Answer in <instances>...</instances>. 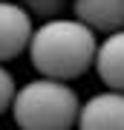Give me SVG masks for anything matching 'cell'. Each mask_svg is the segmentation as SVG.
I'll list each match as a JSON object with an SVG mask.
<instances>
[{
	"mask_svg": "<svg viewBox=\"0 0 124 130\" xmlns=\"http://www.w3.org/2000/svg\"><path fill=\"white\" fill-rule=\"evenodd\" d=\"M29 61L35 72L58 81L81 78L95 64V32L78 18H49L29 38Z\"/></svg>",
	"mask_w": 124,
	"mask_h": 130,
	"instance_id": "6da1fadb",
	"label": "cell"
},
{
	"mask_svg": "<svg viewBox=\"0 0 124 130\" xmlns=\"http://www.w3.org/2000/svg\"><path fill=\"white\" fill-rule=\"evenodd\" d=\"M78 110V93L66 81L46 75L23 84L12 101V116L20 130H72Z\"/></svg>",
	"mask_w": 124,
	"mask_h": 130,
	"instance_id": "7a4b0ae2",
	"label": "cell"
},
{
	"mask_svg": "<svg viewBox=\"0 0 124 130\" xmlns=\"http://www.w3.org/2000/svg\"><path fill=\"white\" fill-rule=\"evenodd\" d=\"M32 32L35 26H32V14L26 12V6H17L12 0H0V64L17 58L29 46Z\"/></svg>",
	"mask_w": 124,
	"mask_h": 130,
	"instance_id": "3957f363",
	"label": "cell"
},
{
	"mask_svg": "<svg viewBox=\"0 0 124 130\" xmlns=\"http://www.w3.org/2000/svg\"><path fill=\"white\" fill-rule=\"evenodd\" d=\"M78 130H124V93L104 90L95 93L78 110Z\"/></svg>",
	"mask_w": 124,
	"mask_h": 130,
	"instance_id": "277c9868",
	"label": "cell"
},
{
	"mask_svg": "<svg viewBox=\"0 0 124 130\" xmlns=\"http://www.w3.org/2000/svg\"><path fill=\"white\" fill-rule=\"evenodd\" d=\"M72 12L92 32L124 29V0H72Z\"/></svg>",
	"mask_w": 124,
	"mask_h": 130,
	"instance_id": "5b68a950",
	"label": "cell"
},
{
	"mask_svg": "<svg viewBox=\"0 0 124 130\" xmlns=\"http://www.w3.org/2000/svg\"><path fill=\"white\" fill-rule=\"evenodd\" d=\"M95 72L107 84V90H121L124 93V29L110 32L98 43L95 52Z\"/></svg>",
	"mask_w": 124,
	"mask_h": 130,
	"instance_id": "8992f818",
	"label": "cell"
},
{
	"mask_svg": "<svg viewBox=\"0 0 124 130\" xmlns=\"http://www.w3.org/2000/svg\"><path fill=\"white\" fill-rule=\"evenodd\" d=\"M64 3L66 0H23V6H26L29 14L35 12V14H41V18H46V20L55 18V14L64 9Z\"/></svg>",
	"mask_w": 124,
	"mask_h": 130,
	"instance_id": "52a82bcc",
	"label": "cell"
},
{
	"mask_svg": "<svg viewBox=\"0 0 124 130\" xmlns=\"http://www.w3.org/2000/svg\"><path fill=\"white\" fill-rule=\"evenodd\" d=\"M14 78H12V72L6 70L3 64H0V116H3L6 110L12 107V101H14Z\"/></svg>",
	"mask_w": 124,
	"mask_h": 130,
	"instance_id": "ba28073f",
	"label": "cell"
}]
</instances>
